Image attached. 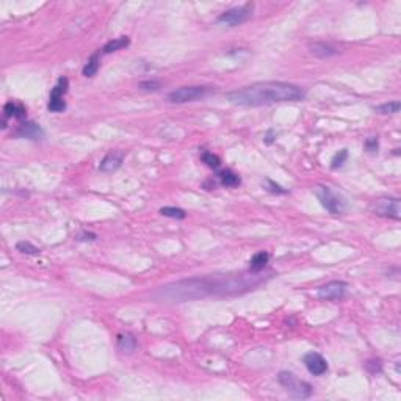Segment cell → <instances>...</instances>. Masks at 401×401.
<instances>
[{
  "label": "cell",
  "mask_w": 401,
  "mask_h": 401,
  "mask_svg": "<svg viewBox=\"0 0 401 401\" xmlns=\"http://www.w3.org/2000/svg\"><path fill=\"white\" fill-rule=\"evenodd\" d=\"M118 348L121 350L123 353H133L136 350V340L132 334L126 332V334H119L118 335Z\"/></svg>",
  "instance_id": "15"
},
{
  "label": "cell",
  "mask_w": 401,
  "mask_h": 401,
  "mask_svg": "<svg viewBox=\"0 0 401 401\" xmlns=\"http://www.w3.org/2000/svg\"><path fill=\"white\" fill-rule=\"evenodd\" d=\"M375 111H378L379 114H395L399 111V102L398 100H393V102L383 104L379 107H375Z\"/></svg>",
  "instance_id": "20"
},
{
  "label": "cell",
  "mask_w": 401,
  "mask_h": 401,
  "mask_svg": "<svg viewBox=\"0 0 401 401\" xmlns=\"http://www.w3.org/2000/svg\"><path fill=\"white\" fill-rule=\"evenodd\" d=\"M27 116V110L22 104L19 102H14V100H10V102L5 104L4 107V123H2V127L7 129V121L10 118H14V119H19V121H22V119Z\"/></svg>",
  "instance_id": "11"
},
{
  "label": "cell",
  "mask_w": 401,
  "mask_h": 401,
  "mask_svg": "<svg viewBox=\"0 0 401 401\" xmlns=\"http://www.w3.org/2000/svg\"><path fill=\"white\" fill-rule=\"evenodd\" d=\"M99 66H100V60H99V52H97V53L91 55V58L88 60V63L85 65L83 75L85 77H94L97 69H99Z\"/></svg>",
  "instance_id": "19"
},
{
  "label": "cell",
  "mask_w": 401,
  "mask_h": 401,
  "mask_svg": "<svg viewBox=\"0 0 401 401\" xmlns=\"http://www.w3.org/2000/svg\"><path fill=\"white\" fill-rule=\"evenodd\" d=\"M252 8H254L252 4H246V5H243V7L231 8V10H227V11L219 14L218 22L227 24V25H231V27L242 25V24H245L246 21H249V19H251V16H252Z\"/></svg>",
  "instance_id": "6"
},
{
  "label": "cell",
  "mask_w": 401,
  "mask_h": 401,
  "mask_svg": "<svg viewBox=\"0 0 401 401\" xmlns=\"http://www.w3.org/2000/svg\"><path fill=\"white\" fill-rule=\"evenodd\" d=\"M129 44H130V39L127 36H119L116 39H111V41H108L104 46L102 52L104 53H111V52H116V50H121V49L127 47Z\"/></svg>",
  "instance_id": "17"
},
{
  "label": "cell",
  "mask_w": 401,
  "mask_h": 401,
  "mask_svg": "<svg viewBox=\"0 0 401 401\" xmlns=\"http://www.w3.org/2000/svg\"><path fill=\"white\" fill-rule=\"evenodd\" d=\"M203 160H204V163H207V166H210L213 169L219 168V165H221V160H219V157L212 154V152H204L203 154Z\"/></svg>",
  "instance_id": "23"
},
{
  "label": "cell",
  "mask_w": 401,
  "mask_h": 401,
  "mask_svg": "<svg viewBox=\"0 0 401 401\" xmlns=\"http://www.w3.org/2000/svg\"><path fill=\"white\" fill-rule=\"evenodd\" d=\"M310 52L318 58H328L337 53V49L326 43H313L310 44Z\"/></svg>",
  "instance_id": "16"
},
{
  "label": "cell",
  "mask_w": 401,
  "mask_h": 401,
  "mask_svg": "<svg viewBox=\"0 0 401 401\" xmlns=\"http://www.w3.org/2000/svg\"><path fill=\"white\" fill-rule=\"evenodd\" d=\"M306 97V91L285 82H259L226 94L231 104L238 107H265L282 102H296Z\"/></svg>",
  "instance_id": "2"
},
{
  "label": "cell",
  "mask_w": 401,
  "mask_h": 401,
  "mask_svg": "<svg viewBox=\"0 0 401 401\" xmlns=\"http://www.w3.org/2000/svg\"><path fill=\"white\" fill-rule=\"evenodd\" d=\"M209 93H210L209 87H182L171 91L168 94V100L171 104H187L206 97Z\"/></svg>",
  "instance_id": "5"
},
{
  "label": "cell",
  "mask_w": 401,
  "mask_h": 401,
  "mask_svg": "<svg viewBox=\"0 0 401 401\" xmlns=\"http://www.w3.org/2000/svg\"><path fill=\"white\" fill-rule=\"evenodd\" d=\"M160 213L163 216L176 218V219H184L187 216V213L182 209H177V207H163V209H160Z\"/></svg>",
  "instance_id": "21"
},
{
  "label": "cell",
  "mask_w": 401,
  "mask_h": 401,
  "mask_svg": "<svg viewBox=\"0 0 401 401\" xmlns=\"http://www.w3.org/2000/svg\"><path fill=\"white\" fill-rule=\"evenodd\" d=\"M365 148H367V151L368 152H376L378 151V148H379V143H378V138H368L367 141H365Z\"/></svg>",
  "instance_id": "26"
},
{
  "label": "cell",
  "mask_w": 401,
  "mask_h": 401,
  "mask_svg": "<svg viewBox=\"0 0 401 401\" xmlns=\"http://www.w3.org/2000/svg\"><path fill=\"white\" fill-rule=\"evenodd\" d=\"M16 249L24 252V254H39V248L33 246L30 242H19L16 245Z\"/></svg>",
  "instance_id": "24"
},
{
  "label": "cell",
  "mask_w": 401,
  "mask_h": 401,
  "mask_svg": "<svg viewBox=\"0 0 401 401\" xmlns=\"http://www.w3.org/2000/svg\"><path fill=\"white\" fill-rule=\"evenodd\" d=\"M123 160H124V152H119V151L110 152L102 158V162L99 165V169L102 173H113L123 165Z\"/></svg>",
  "instance_id": "13"
},
{
  "label": "cell",
  "mask_w": 401,
  "mask_h": 401,
  "mask_svg": "<svg viewBox=\"0 0 401 401\" xmlns=\"http://www.w3.org/2000/svg\"><path fill=\"white\" fill-rule=\"evenodd\" d=\"M279 384L285 387L287 392H290L296 398H309L312 395V386L306 381L296 378L290 371H280L277 376Z\"/></svg>",
  "instance_id": "3"
},
{
  "label": "cell",
  "mask_w": 401,
  "mask_h": 401,
  "mask_svg": "<svg viewBox=\"0 0 401 401\" xmlns=\"http://www.w3.org/2000/svg\"><path fill=\"white\" fill-rule=\"evenodd\" d=\"M347 282L343 280H332L325 285H322L317 290V296L320 299H326V301H338L342 299L347 293Z\"/></svg>",
  "instance_id": "9"
},
{
  "label": "cell",
  "mask_w": 401,
  "mask_h": 401,
  "mask_svg": "<svg viewBox=\"0 0 401 401\" xmlns=\"http://www.w3.org/2000/svg\"><path fill=\"white\" fill-rule=\"evenodd\" d=\"M16 136L19 138H27V139H41L44 136V130L39 127L36 123L25 121L16 130Z\"/></svg>",
  "instance_id": "12"
},
{
  "label": "cell",
  "mask_w": 401,
  "mask_h": 401,
  "mask_svg": "<svg viewBox=\"0 0 401 401\" xmlns=\"http://www.w3.org/2000/svg\"><path fill=\"white\" fill-rule=\"evenodd\" d=\"M158 87H160V83H157V82H143L141 83L143 90H158Z\"/></svg>",
  "instance_id": "27"
},
{
  "label": "cell",
  "mask_w": 401,
  "mask_h": 401,
  "mask_svg": "<svg viewBox=\"0 0 401 401\" xmlns=\"http://www.w3.org/2000/svg\"><path fill=\"white\" fill-rule=\"evenodd\" d=\"M347 158H348V151L347 149H342V151H338L334 158H332V162H331V168L332 169H337V168H342L343 163L347 162Z\"/></svg>",
  "instance_id": "22"
},
{
  "label": "cell",
  "mask_w": 401,
  "mask_h": 401,
  "mask_svg": "<svg viewBox=\"0 0 401 401\" xmlns=\"http://www.w3.org/2000/svg\"><path fill=\"white\" fill-rule=\"evenodd\" d=\"M317 196L320 199V203H322V206L332 215H340L347 209V200L343 199V196L332 191L329 187H318Z\"/></svg>",
  "instance_id": "4"
},
{
  "label": "cell",
  "mask_w": 401,
  "mask_h": 401,
  "mask_svg": "<svg viewBox=\"0 0 401 401\" xmlns=\"http://www.w3.org/2000/svg\"><path fill=\"white\" fill-rule=\"evenodd\" d=\"M303 362L307 368V371L313 376H322L328 371V362H326V359L322 356V354H318V353H307L304 357H303Z\"/></svg>",
  "instance_id": "10"
},
{
  "label": "cell",
  "mask_w": 401,
  "mask_h": 401,
  "mask_svg": "<svg viewBox=\"0 0 401 401\" xmlns=\"http://www.w3.org/2000/svg\"><path fill=\"white\" fill-rule=\"evenodd\" d=\"M265 188H267L270 193H274V194H284V193H287V190H284L280 185L274 184L273 180H270V179L265 180Z\"/></svg>",
  "instance_id": "25"
},
{
  "label": "cell",
  "mask_w": 401,
  "mask_h": 401,
  "mask_svg": "<svg viewBox=\"0 0 401 401\" xmlns=\"http://www.w3.org/2000/svg\"><path fill=\"white\" fill-rule=\"evenodd\" d=\"M268 260H270V254L265 252V251H260V252L254 254L252 259H251V262H249V271H252V273H262L264 268H265L267 264H268Z\"/></svg>",
  "instance_id": "14"
},
{
  "label": "cell",
  "mask_w": 401,
  "mask_h": 401,
  "mask_svg": "<svg viewBox=\"0 0 401 401\" xmlns=\"http://www.w3.org/2000/svg\"><path fill=\"white\" fill-rule=\"evenodd\" d=\"M218 177H219V182H221L224 187H238L240 185V177L235 174V173H232L231 169H224V171H221L218 174Z\"/></svg>",
  "instance_id": "18"
},
{
  "label": "cell",
  "mask_w": 401,
  "mask_h": 401,
  "mask_svg": "<svg viewBox=\"0 0 401 401\" xmlns=\"http://www.w3.org/2000/svg\"><path fill=\"white\" fill-rule=\"evenodd\" d=\"M373 210L379 216H386L392 219H399L401 218V207H399V199L398 197H381L373 204Z\"/></svg>",
  "instance_id": "8"
},
{
  "label": "cell",
  "mask_w": 401,
  "mask_h": 401,
  "mask_svg": "<svg viewBox=\"0 0 401 401\" xmlns=\"http://www.w3.org/2000/svg\"><path fill=\"white\" fill-rule=\"evenodd\" d=\"M265 141H267L268 145H271V143L274 141V138H273V132H268V135H267V138H265Z\"/></svg>",
  "instance_id": "28"
},
{
  "label": "cell",
  "mask_w": 401,
  "mask_h": 401,
  "mask_svg": "<svg viewBox=\"0 0 401 401\" xmlns=\"http://www.w3.org/2000/svg\"><path fill=\"white\" fill-rule=\"evenodd\" d=\"M267 277L262 273H237V274H212L204 277H191L160 287L154 296L169 303H185L206 296H231L254 290Z\"/></svg>",
  "instance_id": "1"
},
{
  "label": "cell",
  "mask_w": 401,
  "mask_h": 401,
  "mask_svg": "<svg viewBox=\"0 0 401 401\" xmlns=\"http://www.w3.org/2000/svg\"><path fill=\"white\" fill-rule=\"evenodd\" d=\"M68 88H69V80L66 77H60L56 85L50 91V99H49V105H47L50 111L60 113L66 108V102L63 97L68 93Z\"/></svg>",
  "instance_id": "7"
}]
</instances>
